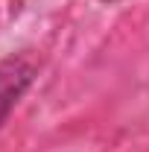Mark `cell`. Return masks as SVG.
I'll return each instance as SVG.
<instances>
[{
  "label": "cell",
  "mask_w": 149,
  "mask_h": 152,
  "mask_svg": "<svg viewBox=\"0 0 149 152\" xmlns=\"http://www.w3.org/2000/svg\"><path fill=\"white\" fill-rule=\"evenodd\" d=\"M38 67H41V61L32 53H12V56L0 58V126L6 123L12 108L35 82Z\"/></svg>",
  "instance_id": "1"
}]
</instances>
